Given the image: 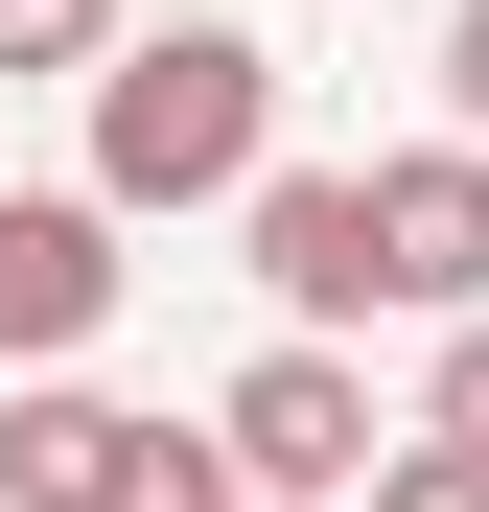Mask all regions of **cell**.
I'll use <instances>...</instances> for the list:
<instances>
[{"mask_svg": "<svg viewBox=\"0 0 489 512\" xmlns=\"http://www.w3.org/2000/svg\"><path fill=\"white\" fill-rule=\"evenodd\" d=\"M117 512H233V489H210V443H187V419H140V489H117Z\"/></svg>", "mask_w": 489, "mask_h": 512, "instance_id": "30bf717a", "label": "cell"}, {"mask_svg": "<svg viewBox=\"0 0 489 512\" xmlns=\"http://www.w3.org/2000/svg\"><path fill=\"white\" fill-rule=\"evenodd\" d=\"M373 443H396V419H373L350 350H257V373L210 396V489H233V512H350Z\"/></svg>", "mask_w": 489, "mask_h": 512, "instance_id": "7a4b0ae2", "label": "cell"}, {"mask_svg": "<svg viewBox=\"0 0 489 512\" xmlns=\"http://www.w3.org/2000/svg\"><path fill=\"white\" fill-rule=\"evenodd\" d=\"M350 233H373V326H489V163L466 140L350 163Z\"/></svg>", "mask_w": 489, "mask_h": 512, "instance_id": "3957f363", "label": "cell"}, {"mask_svg": "<svg viewBox=\"0 0 489 512\" xmlns=\"http://www.w3.org/2000/svg\"><path fill=\"white\" fill-rule=\"evenodd\" d=\"M0 70H70V94H94L117 70V0H0Z\"/></svg>", "mask_w": 489, "mask_h": 512, "instance_id": "52a82bcc", "label": "cell"}, {"mask_svg": "<svg viewBox=\"0 0 489 512\" xmlns=\"http://www.w3.org/2000/svg\"><path fill=\"white\" fill-rule=\"evenodd\" d=\"M117 280H140V256H117V210H94V187H0V373H24V396L117 326Z\"/></svg>", "mask_w": 489, "mask_h": 512, "instance_id": "277c9868", "label": "cell"}, {"mask_svg": "<svg viewBox=\"0 0 489 512\" xmlns=\"http://www.w3.org/2000/svg\"><path fill=\"white\" fill-rule=\"evenodd\" d=\"M396 443H443V466H489V326H443V373H420V419Z\"/></svg>", "mask_w": 489, "mask_h": 512, "instance_id": "ba28073f", "label": "cell"}, {"mask_svg": "<svg viewBox=\"0 0 489 512\" xmlns=\"http://www.w3.org/2000/svg\"><path fill=\"white\" fill-rule=\"evenodd\" d=\"M257 280H280V350H326V326H373V233H350V163H257Z\"/></svg>", "mask_w": 489, "mask_h": 512, "instance_id": "5b68a950", "label": "cell"}, {"mask_svg": "<svg viewBox=\"0 0 489 512\" xmlns=\"http://www.w3.org/2000/svg\"><path fill=\"white\" fill-rule=\"evenodd\" d=\"M140 489V396H0V512H117Z\"/></svg>", "mask_w": 489, "mask_h": 512, "instance_id": "8992f818", "label": "cell"}, {"mask_svg": "<svg viewBox=\"0 0 489 512\" xmlns=\"http://www.w3.org/2000/svg\"><path fill=\"white\" fill-rule=\"evenodd\" d=\"M280 163V47L257 24H117V70H94V210H233Z\"/></svg>", "mask_w": 489, "mask_h": 512, "instance_id": "6da1fadb", "label": "cell"}, {"mask_svg": "<svg viewBox=\"0 0 489 512\" xmlns=\"http://www.w3.org/2000/svg\"><path fill=\"white\" fill-rule=\"evenodd\" d=\"M350 512H489V466H443V443H373V489Z\"/></svg>", "mask_w": 489, "mask_h": 512, "instance_id": "9c48e42d", "label": "cell"}, {"mask_svg": "<svg viewBox=\"0 0 489 512\" xmlns=\"http://www.w3.org/2000/svg\"><path fill=\"white\" fill-rule=\"evenodd\" d=\"M443 140L489 163V0H466V24H443Z\"/></svg>", "mask_w": 489, "mask_h": 512, "instance_id": "8fae6325", "label": "cell"}]
</instances>
